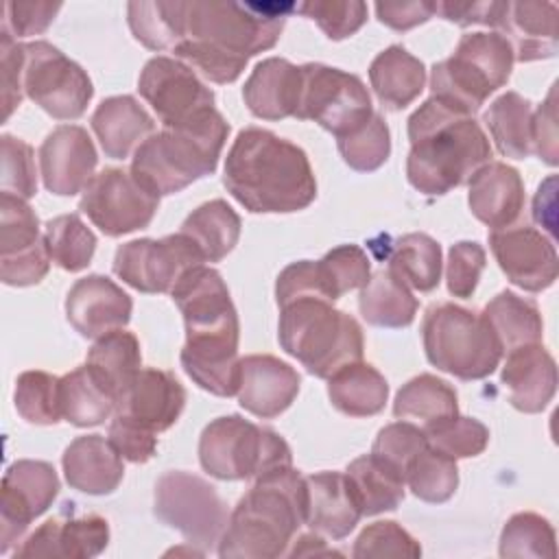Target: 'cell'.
<instances>
[{
  "label": "cell",
  "instance_id": "1",
  "mask_svg": "<svg viewBox=\"0 0 559 559\" xmlns=\"http://www.w3.org/2000/svg\"><path fill=\"white\" fill-rule=\"evenodd\" d=\"M295 4L192 0L186 4V35L173 50L207 81L234 83L247 61L277 44Z\"/></svg>",
  "mask_w": 559,
  "mask_h": 559
},
{
  "label": "cell",
  "instance_id": "2",
  "mask_svg": "<svg viewBox=\"0 0 559 559\" xmlns=\"http://www.w3.org/2000/svg\"><path fill=\"white\" fill-rule=\"evenodd\" d=\"M170 295L186 323V345L179 356L183 371L212 395H236L240 323L221 273L199 264L177 282Z\"/></svg>",
  "mask_w": 559,
  "mask_h": 559
},
{
  "label": "cell",
  "instance_id": "3",
  "mask_svg": "<svg viewBox=\"0 0 559 559\" xmlns=\"http://www.w3.org/2000/svg\"><path fill=\"white\" fill-rule=\"evenodd\" d=\"M223 183L253 214H290L317 199V179L304 148L260 127L236 135Z\"/></svg>",
  "mask_w": 559,
  "mask_h": 559
},
{
  "label": "cell",
  "instance_id": "4",
  "mask_svg": "<svg viewBox=\"0 0 559 559\" xmlns=\"http://www.w3.org/2000/svg\"><path fill=\"white\" fill-rule=\"evenodd\" d=\"M408 140V183L428 197L467 183L491 157L489 140L474 116L459 114L435 96L411 114Z\"/></svg>",
  "mask_w": 559,
  "mask_h": 559
},
{
  "label": "cell",
  "instance_id": "5",
  "mask_svg": "<svg viewBox=\"0 0 559 559\" xmlns=\"http://www.w3.org/2000/svg\"><path fill=\"white\" fill-rule=\"evenodd\" d=\"M306 476L293 465L253 480L229 513L218 557L273 559L286 555L293 535L306 524Z\"/></svg>",
  "mask_w": 559,
  "mask_h": 559
},
{
  "label": "cell",
  "instance_id": "6",
  "mask_svg": "<svg viewBox=\"0 0 559 559\" xmlns=\"http://www.w3.org/2000/svg\"><path fill=\"white\" fill-rule=\"evenodd\" d=\"M227 135L229 124L218 109L186 127L162 129L135 148L131 175L155 197L181 192L216 170Z\"/></svg>",
  "mask_w": 559,
  "mask_h": 559
},
{
  "label": "cell",
  "instance_id": "7",
  "mask_svg": "<svg viewBox=\"0 0 559 559\" xmlns=\"http://www.w3.org/2000/svg\"><path fill=\"white\" fill-rule=\"evenodd\" d=\"M277 338L282 349L317 378H330L341 367L362 360L365 352L360 323L336 310L332 301L317 297L282 306Z\"/></svg>",
  "mask_w": 559,
  "mask_h": 559
},
{
  "label": "cell",
  "instance_id": "8",
  "mask_svg": "<svg viewBox=\"0 0 559 559\" xmlns=\"http://www.w3.org/2000/svg\"><path fill=\"white\" fill-rule=\"evenodd\" d=\"M513 48L500 33H467L454 52L430 70V92L459 114L474 116L485 100L507 85Z\"/></svg>",
  "mask_w": 559,
  "mask_h": 559
},
{
  "label": "cell",
  "instance_id": "9",
  "mask_svg": "<svg viewBox=\"0 0 559 559\" xmlns=\"http://www.w3.org/2000/svg\"><path fill=\"white\" fill-rule=\"evenodd\" d=\"M421 338L428 362L459 380H483L502 358V347L485 317L450 301L426 310Z\"/></svg>",
  "mask_w": 559,
  "mask_h": 559
},
{
  "label": "cell",
  "instance_id": "10",
  "mask_svg": "<svg viewBox=\"0 0 559 559\" xmlns=\"http://www.w3.org/2000/svg\"><path fill=\"white\" fill-rule=\"evenodd\" d=\"M199 461L218 480H255L273 469L290 467L293 454L275 430L240 415H223L203 428Z\"/></svg>",
  "mask_w": 559,
  "mask_h": 559
},
{
  "label": "cell",
  "instance_id": "11",
  "mask_svg": "<svg viewBox=\"0 0 559 559\" xmlns=\"http://www.w3.org/2000/svg\"><path fill=\"white\" fill-rule=\"evenodd\" d=\"M153 511L157 520L177 528L183 539L201 552L221 542L229 522L227 504L216 487L183 469H170L159 476L155 483Z\"/></svg>",
  "mask_w": 559,
  "mask_h": 559
},
{
  "label": "cell",
  "instance_id": "12",
  "mask_svg": "<svg viewBox=\"0 0 559 559\" xmlns=\"http://www.w3.org/2000/svg\"><path fill=\"white\" fill-rule=\"evenodd\" d=\"M24 94L57 120L85 114L94 87L87 72L57 46L37 39L24 44Z\"/></svg>",
  "mask_w": 559,
  "mask_h": 559
},
{
  "label": "cell",
  "instance_id": "13",
  "mask_svg": "<svg viewBox=\"0 0 559 559\" xmlns=\"http://www.w3.org/2000/svg\"><path fill=\"white\" fill-rule=\"evenodd\" d=\"M301 74L304 87L295 118L314 120L336 138L352 133L371 118L369 90L356 74L323 63H304Z\"/></svg>",
  "mask_w": 559,
  "mask_h": 559
},
{
  "label": "cell",
  "instance_id": "14",
  "mask_svg": "<svg viewBox=\"0 0 559 559\" xmlns=\"http://www.w3.org/2000/svg\"><path fill=\"white\" fill-rule=\"evenodd\" d=\"M205 258L199 247L179 234L138 238L120 245L114 255V273L140 293H173L177 282Z\"/></svg>",
  "mask_w": 559,
  "mask_h": 559
},
{
  "label": "cell",
  "instance_id": "15",
  "mask_svg": "<svg viewBox=\"0 0 559 559\" xmlns=\"http://www.w3.org/2000/svg\"><path fill=\"white\" fill-rule=\"evenodd\" d=\"M140 96L153 107L164 129L197 122L214 107V92L177 57L148 59L138 79Z\"/></svg>",
  "mask_w": 559,
  "mask_h": 559
},
{
  "label": "cell",
  "instance_id": "16",
  "mask_svg": "<svg viewBox=\"0 0 559 559\" xmlns=\"http://www.w3.org/2000/svg\"><path fill=\"white\" fill-rule=\"evenodd\" d=\"M157 207L159 197L124 168H105L94 175L79 203V210L111 238L148 227Z\"/></svg>",
  "mask_w": 559,
  "mask_h": 559
},
{
  "label": "cell",
  "instance_id": "17",
  "mask_svg": "<svg viewBox=\"0 0 559 559\" xmlns=\"http://www.w3.org/2000/svg\"><path fill=\"white\" fill-rule=\"evenodd\" d=\"M50 253L33 207L13 194H0V280L7 286L39 284Z\"/></svg>",
  "mask_w": 559,
  "mask_h": 559
},
{
  "label": "cell",
  "instance_id": "18",
  "mask_svg": "<svg viewBox=\"0 0 559 559\" xmlns=\"http://www.w3.org/2000/svg\"><path fill=\"white\" fill-rule=\"evenodd\" d=\"M57 493L59 478L50 463L20 459L9 465L0 493V552H9L28 524L48 511Z\"/></svg>",
  "mask_w": 559,
  "mask_h": 559
},
{
  "label": "cell",
  "instance_id": "19",
  "mask_svg": "<svg viewBox=\"0 0 559 559\" xmlns=\"http://www.w3.org/2000/svg\"><path fill=\"white\" fill-rule=\"evenodd\" d=\"M491 253L507 280L522 290L539 293L555 284L559 260L552 238L531 225L504 227L489 234Z\"/></svg>",
  "mask_w": 559,
  "mask_h": 559
},
{
  "label": "cell",
  "instance_id": "20",
  "mask_svg": "<svg viewBox=\"0 0 559 559\" xmlns=\"http://www.w3.org/2000/svg\"><path fill=\"white\" fill-rule=\"evenodd\" d=\"M98 155L90 133L79 124H59L39 146V170L48 192L72 197L94 177Z\"/></svg>",
  "mask_w": 559,
  "mask_h": 559
},
{
  "label": "cell",
  "instance_id": "21",
  "mask_svg": "<svg viewBox=\"0 0 559 559\" xmlns=\"http://www.w3.org/2000/svg\"><path fill=\"white\" fill-rule=\"evenodd\" d=\"M186 406V389L181 382L162 369H140L116 402V413L133 424L159 435L168 430Z\"/></svg>",
  "mask_w": 559,
  "mask_h": 559
},
{
  "label": "cell",
  "instance_id": "22",
  "mask_svg": "<svg viewBox=\"0 0 559 559\" xmlns=\"http://www.w3.org/2000/svg\"><path fill=\"white\" fill-rule=\"evenodd\" d=\"M131 297L107 275H87L74 282L66 297V317L85 338H98L129 323Z\"/></svg>",
  "mask_w": 559,
  "mask_h": 559
},
{
  "label": "cell",
  "instance_id": "23",
  "mask_svg": "<svg viewBox=\"0 0 559 559\" xmlns=\"http://www.w3.org/2000/svg\"><path fill=\"white\" fill-rule=\"evenodd\" d=\"M301 378L284 360L271 354H251L240 358L238 402L260 419L282 415L297 397Z\"/></svg>",
  "mask_w": 559,
  "mask_h": 559
},
{
  "label": "cell",
  "instance_id": "24",
  "mask_svg": "<svg viewBox=\"0 0 559 559\" xmlns=\"http://www.w3.org/2000/svg\"><path fill=\"white\" fill-rule=\"evenodd\" d=\"M109 544V524L105 518L90 513L68 520H48L35 533H31L15 559L28 557H61V559H92L100 555Z\"/></svg>",
  "mask_w": 559,
  "mask_h": 559
},
{
  "label": "cell",
  "instance_id": "25",
  "mask_svg": "<svg viewBox=\"0 0 559 559\" xmlns=\"http://www.w3.org/2000/svg\"><path fill=\"white\" fill-rule=\"evenodd\" d=\"M469 183L467 203L472 214L496 229L511 227L524 210V183L520 173L504 162H489L478 168Z\"/></svg>",
  "mask_w": 559,
  "mask_h": 559
},
{
  "label": "cell",
  "instance_id": "26",
  "mask_svg": "<svg viewBox=\"0 0 559 559\" xmlns=\"http://www.w3.org/2000/svg\"><path fill=\"white\" fill-rule=\"evenodd\" d=\"M304 87L301 66L282 57L260 61L242 87V98L249 111L262 120H282L297 116Z\"/></svg>",
  "mask_w": 559,
  "mask_h": 559
},
{
  "label": "cell",
  "instance_id": "27",
  "mask_svg": "<svg viewBox=\"0 0 559 559\" xmlns=\"http://www.w3.org/2000/svg\"><path fill=\"white\" fill-rule=\"evenodd\" d=\"M502 382L509 402L522 413H542L557 391V365L542 343L522 345L507 354Z\"/></svg>",
  "mask_w": 559,
  "mask_h": 559
},
{
  "label": "cell",
  "instance_id": "28",
  "mask_svg": "<svg viewBox=\"0 0 559 559\" xmlns=\"http://www.w3.org/2000/svg\"><path fill=\"white\" fill-rule=\"evenodd\" d=\"M66 480L72 489L90 496H107L124 476L120 452L103 435L76 437L61 459Z\"/></svg>",
  "mask_w": 559,
  "mask_h": 559
},
{
  "label": "cell",
  "instance_id": "29",
  "mask_svg": "<svg viewBox=\"0 0 559 559\" xmlns=\"http://www.w3.org/2000/svg\"><path fill=\"white\" fill-rule=\"evenodd\" d=\"M557 15L559 9L555 2H507L498 28L511 44L515 61L528 63L557 52Z\"/></svg>",
  "mask_w": 559,
  "mask_h": 559
},
{
  "label": "cell",
  "instance_id": "30",
  "mask_svg": "<svg viewBox=\"0 0 559 559\" xmlns=\"http://www.w3.org/2000/svg\"><path fill=\"white\" fill-rule=\"evenodd\" d=\"M308 504L306 524L330 539L347 537L362 518L360 507L341 472H317L306 476Z\"/></svg>",
  "mask_w": 559,
  "mask_h": 559
},
{
  "label": "cell",
  "instance_id": "31",
  "mask_svg": "<svg viewBox=\"0 0 559 559\" xmlns=\"http://www.w3.org/2000/svg\"><path fill=\"white\" fill-rule=\"evenodd\" d=\"M92 129L111 159H124L155 133L151 114L129 94L105 98L92 114Z\"/></svg>",
  "mask_w": 559,
  "mask_h": 559
},
{
  "label": "cell",
  "instance_id": "32",
  "mask_svg": "<svg viewBox=\"0 0 559 559\" xmlns=\"http://www.w3.org/2000/svg\"><path fill=\"white\" fill-rule=\"evenodd\" d=\"M369 83L386 109L400 111L421 94L426 85V68L404 46L393 44L371 61Z\"/></svg>",
  "mask_w": 559,
  "mask_h": 559
},
{
  "label": "cell",
  "instance_id": "33",
  "mask_svg": "<svg viewBox=\"0 0 559 559\" xmlns=\"http://www.w3.org/2000/svg\"><path fill=\"white\" fill-rule=\"evenodd\" d=\"M328 395L343 415L371 417L384 408L389 384L373 365L356 360L328 378Z\"/></svg>",
  "mask_w": 559,
  "mask_h": 559
},
{
  "label": "cell",
  "instance_id": "34",
  "mask_svg": "<svg viewBox=\"0 0 559 559\" xmlns=\"http://www.w3.org/2000/svg\"><path fill=\"white\" fill-rule=\"evenodd\" d=\"M118 397L105 382L87 367H76L59 378V408L61 419L72 426H98L116 413Z\"/></svg>",
  "mask_w": 559,
  "mask_h": 559
},
{
  "label": "cell",
  "instance_id": "35",
  "mask_svg": "<svg viewBox=\"0 0 559 559\" xmlns=\"http://www.w3.org/2000/svg\"><path fill=\"white\" fill-rule=\"evenodd\" d=\"M345 478L362 515L393 511L400 507L406 493L404 476L373 454L354 459L345 469Z\"/></svg>",
  "mask_w": 559,
  "mask_h": 559
},
{
  "label": "cell",
  "instance_id": "36",
  "mask_svg": "<svg viewBox=\"0 0 559 559\" xmlns=\"http://www.w3.org/2000/svg\"><path fill=\"white\" fill-rule=\"evenodd\" d=\"M496 334L502 354L522 345L542 343L544 321L533 299L520 297L513 290L498 293L480 312Z\"/></svg>",
  "mask_w": 559,
  "mask_h": 559
},
{
  "label": "cell",
  "instance_id": "37",
  "mask_svg": "<svg viewBox=\"0 0 559 559\" xmlns=\"http://www.w3.org/2000/svg\"><path fill=\"white\" fill-rule=\"evenodd\" d=\"M417 306L411 288L389 269L369 275L358 297L362 319L378 328H408L415 321Z\"/></svg>",
  "mask_w": 559,
  "mask_h": 559
},
{
  "label": "cell",
  "instance_id": "38",
  "mask_svg": "<svg viewBox=\"0 0 559 559\" xmlns=\"http://www.w3.org/2000/svg\"><path fill=\"white\" fill-rule=\"evenodd\" d=\"M496 148L511 159L533 153V105L518 92L500 94L483 116Z\"/></svg>",
  "mask_w": 559,
  "mask_h": 559
},
{
  "label": "cell",
  "instance_id": "39",
  "mask_svg": "<svg viewBox=\"0 0 559 559\" xmlns=\"http://www.w3.org/2000/svg\"><path fill=\"white\" fill-rule=\"evenodd\" d=\"M179 231L199 247L205 262H218L240 238V216L227 201L214 199L192 210Z\"/></svg>",
  "mask_w": 559,
  "mask_h": 559
},
{
  "label": "cell",
  "instance_id": "40",
  "mask_svg": "<svg viewBox=\"0 0 559 559\" xmlns=\"http://www.w3.org/2000/svg\"><path fill=\"white\" fill-rule=\"evenodd\" d=\"M183 0L129 2L127 22L133 37L151 50H175L186 35Z\"/></svg>",
  "mask_w": 559,
  "mask_h": 559
},
{
  "label": "cell",
  "instance_id": "41",
  "mask_svg": "<svg viewBox=\"0 0 559 559\" xmlns=\"http://www.w3.org/2000/svg\"><path fill=\"white\" fill-rule=\"evenodd\" d=\"M85 365L105 382L107 389L114 391L116 397H120V393L142 369L140 341L124 328L107 332L90 347Z\"/></svg>",
  "mask_w": 559,
  "mask_h": 559
},
{
  "label": "cell",
  "instance_id": "42",
  "mask_svg": "<svg viewBox=\"0 0 559 559\" xmlns=\"http://www.w3.org/2000/svg\"><path fill=\"white\" fill-rule=\"evenodd\" d=\"M441 266L443 260L439 242L421 231L397 238L389 258V271L408 288L419 293H430L439 286Z\"/></svg>",
  "mask_w": 559,
  "mask_h": 559
},
{
  "label": "cell",
  "instance_id": "43",
  "mask_svg": "<svg viewBox=\"0 0 559 559\" xmlns=\"http://www.w3.org/2000/svg\"><path fill=\"white\" fill-rule=\"evenodd\" d=\"M456 413L459 400L454 386L432 373L411 378L406 384H402L393 402V415L397 419L419 421L421 428Z\"/></svg>",
  "mask_w": 559,
  "mask_h": 559
},
{
  "label": "cell",
  "instance_id": "44",
  "mask_svg": "<svg viewBox=\"0 0 559 559\" xmlns=\"http://www.w3.org/2000/svg\"><path fill=\"white\" fill-rule=\"evenodd\" d=\"M44 238L50 260L70 273L87 269L96 251V236L79 214L50 218L44 227Z\"/></svg>",
  "mask_w": 559,
  "mask_h": 559
},
{
  "label": "cell",
  "instance_id": "45",
  "mask_svg": "<svg viewBox=\"0 0 559 559\" xmlns=\"http://www.w3.org/2000/svg\"><path fill=\"white\" fill-rule=\"evenodd\" d=\"M408 489L424 502H445L459 487L456 459L426 445L406 469Z\"/></svg>",
  "mask_w": 559,
  "mask_h": 559
},
{
  "label": "cell",
  "instance_id": "46",
  "mask_svg": "<svg viewBox=\"0 0 559 559\" xmlns=\"http://www.w3.org/2000/svg\"><path fill=\"white\" fill-rule=\"evenodd\" d=\"M500 557H531L555 559V528L533 511H522L509 518L500 533Z\"/></svg>",
  "mask_w": 559,
  "mask_h": 559
},
{
  "label": "cell",
  "instance_id": "47",
  "mask_svg": "<svg viewBox=\"0 0 559 559\" xmlns=\"http://www.w3.org/2000/svg\"><path fill=\"white\" fill-rule=\"evenodd\" d=\"M336 144L343 162L358 173L380 168L391 155V133L378 111H373L371 118L352 133L336 138Z\"/></svg>",
  "mask_w": 559,
  "mask_h": 559
},
{
  "label": "cell",
  "instance_id": "48",
  "mask_svg": "<svg viewBox=\"0 0 559 559\" xmlns=\"http://www.w3.org/2000/svg\"><path fill=\"white\" fill-rule=\"evenodd\" d=\"M15 411L37 426H52L61 419L59 378L46 371H24L15 380Z\"/></svg>",
  "mask_w": 559,
  "mask_h": 559
},
{
  "label": "cell",
  "instance_id": "49",
  "mask_svg": "<svg viewBox=\"0 0 559 559\" xmlns=\"http://www.w3.org/2000/svg\"><path fill=\"white\" fill-rule=\"evenodd\" d=\"M424 435L430 448L452 459L478 456L489 443V428L483 421L474 417H461L459 413L424 426Z\"/></svg>",
  "mask_w": 559,
  "mask_h": 559
},
{
  "label": "cell",
  "instance_id": "50",
  "mask_svg": "<svg viewBox=\"0 0 559 559\" xmlns=\"http://www.w3.org/2000/svg\"><path fill=\"white\" fill-rule=\"evenodd\" d=\"M293 11L317 22L325 37L334 41L354 35L367 22V4L360 0H306L295 4Z\"/></svg>",
  "mask_w": 559,
  "mask_h": 559
},
{
  "label": "cell",
  "instance_id": "51",
  "mask_svg": "<svg viewBox=\"0 0 559 559\" xmlns=\"http://www.w3.org/2000/svg\"><path fill=\"white\" fill-rule=\"evenodd\" d=\"M0 188L7 194L31 199L37 194V173H35V153L33 146L15 135L4 133L0 138Z\"/></svg>",
  "mask_w": 559,
  "mask_h": 559
},
{
  "label": "cell",
  "instance_id": "52",
  "mask_svg": "<svg viewBox=\"0 0 559 559\" xmlns=\"http://www.w3.org/2000/svg\"><path fill=\"white\" fill-rule=\"evenodd\" d=\"M428 445L424 428L400 419L393 424H386L384 428H380L371 454L378 456L382 463H386L389 467H393L397 474L404 476L406 480V469L411 465V461Z\"/></svg>",
  "mask_w": 559,
  "mask_h": 559
},
{
  "label": "cell",
  "instance_id": "53",
  "mask_svg": "<svg viewBox=\"0 0 559 559\" xmlns=\"http://www.w3.org/2000/svg\"><path fill=\"white\" fill-rule=\"evenodd\" d=\"M319 266L334 301L354 288H362L371 275L369 258L358 245H341L330 249L319 260Z\"/></svg>",
  "mask_w": 559,
  "mask_h": 559
},
{
  "label": "cell",
  "instance_id": "54",
  "mask_svg": "<svg viewBox=\"0 0 559 559\" xmlns=\"http://www.w3.org/2000/svg\"><path fill=\"white\" fill-rule=\"evenodd\" d=\"M354 557H419V542L393 520H380L362 528L354 542Z\"/></svg>",
  "mask_w": 559,
  "mask_h": 559
},
{
  "label": "cell",
  "instance_id": "55",
  "mask_svg": "<svg viewBox=\"0 0 559 559\" xmlns=\"http://www.w3.org/2000/svg\"><path fill=\"white\" fill-rule=\"evenodd\" d=\"M485 262H487L485 249L476 240L454 242L448 251V266H445L450 295L461 299L472 297L478 286L480 273L485 269Z\"/></svg>",
  "mask_w": 559,
  "mask_h": 559
},
{
  "label": "cell",
  "instance_id": "56",
  "mask_svg": "<svg viewBox=\"0 0 559 559\" xmlns=\"http://www.w3.org/2000/svg\"><path fill=\"white\" fill-rule=\"evenodd\" d=\"M301 297H317V299H325V301H334L325 277L321 273L319 262L312 260H299L288 264L275 282V299L282 306L301 299Z\"/></svg>",
  "mask_w": 559,
  "mask_h": 559
},
{
  "label": "cell",
  "instance_id": "57",
  "mask_svg": "<svg viewBox=\"0 0 559 559\" xmlns=\"http://www.w3.org/2000/svg\"><path fill=\"white\" fill-rule=\"evenodd\" d=\"M0 74L2 120H9L24 96V44H17L7 28L0 33Z\"/></svg>",
  "mask_w": 559,
  "mask_h": 559
},
{
  "label": "cell",
  "instance_id": "58",
  "mask_svg": "<svg viewBox=\"0 0 559 559\" xmlns=\"http://www.w3.org/2000/svg\"><path fill=\"white\" fill-rule=\"evenodd\" d=\"M107 439L114 443L120 456L131 463H146L157 450V435L122 415H114Z\"/></svg>",
  "mask_w": 559,
  "mask_h": 559
},
{
  "label": "cell",
  "instance_id": "59",
  "mask_svg": "<svg viewBox=\"0 0 559 559\" xmlns=\"http://www.w3.org/2000/svg\"><path fill=\"white\" fill-rule=\"evenodd\" d=\"M61 11V2H9L7 22L17 37H31L44 33L55 15Z\"/></svg>",
  "mask_w": 559,
  "mask_h": 559
},
{
  "label": "cell",
  "instance_id": "60",
  "mask_svg": "<svg viewBox=\"0 0 559 559\" xmlns=\"http://www.w3.org/2000/svg\"><path fill=\"white\" fill-rule=\"evenodd\" d=\"M507 11V2H452V0H443V2H435V13L443 15L445 20L459 24V26H469V24H485V26H500V20Z\"/></svg>",
  "mask_w": 559,
  "mask_h": 559
},
{
  "label": "cell",
  "instance_id": "61",
  "mask_svg": "<svg viewBox=\"0 0 559 559\" xmlns=\"http://www.w3.org/2000/svg\"><path fill=\"white\" fill-rule=\"evenodd\" d=\"M550 87L544 105L533 114V153L539 155L548 166L559 164L557 153V105H555V90Z\"/></svg>",
  "mask_w": 559,
  "mask_h": 559
},
{
  "label": "cell",
  "instance_id": "62",
  "mask_svg": "<svg viewBox=\"0 0 559 559\" xmlns=\"http://www.w3.org/2000/svg\"><path fill=\"white\" fill-rule=\"evenodd\" d=\"M376 15L382 24H386L393 31H408L417 24L428 22L435 15V2H428V0L378 2Z\"/></svg>",
  "mask_w": 559,
  "mask_h": 559
},
{
  "label": "cell",
  "instance_id": "63",
  "mask_svg": "<svg viewBox=\"0 0 559 559\" xmlns=\"http://www.w3.org/2000/svg\"><path fill=\"white\" fill-rule=\"evenodd\" d=\"M288 555L295 557V555H338V552L332 548H325L323 539L317 535H301Z\"/></svg>",
  "mask_w": 559,
  "mask_h": 559
}]
</instances>
